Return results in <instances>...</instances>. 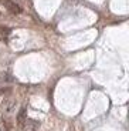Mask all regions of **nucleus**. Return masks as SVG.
Segmentation results:
<instances>
[{
  "label": "nucleus",
  "mask_w": 129,
  "mask_h": 131,
  "mask_svg": "<svg viewBox=\"0 0 129 131\" xmlns=\"http://www.w3.org/2000/svg\"><path fill=\"white\" fill-rule=\"evenodd\" d=\"M17 101L14 98H4L3 103H2V113L3 115H11L16 110Z\"/></svg>",
  "instance_id": "f257e3e1"
},
{
  "label": "nucleus",
  "mask_w": 129,
  "mask_h": 131,
  "mask_svg": "<svg viewBox=\"0 0 129 131\" xmlns=\"http://www.w3.org/2000/svg\"><path fill=\"white\" fill-rule=\"evenodd\" d=\"M0 3L3 4L10 13H13V14H20L23 12V9L14 2V0H0Z\"/></svg>",
  "instance_id": "f03ea898"
},
{
  "label": "nucleus",
  "mask_w": 129,
  "mask_h": 131,
  "mask_svg": "<svg viewBox=\"0 0 129 131\" xmlns=\"http://www.w3.org/2000/svg\"><path fill=\"white\" fill-rule=\"evenodd\" d=\"M38 127H40V123L38 121L27 118L26 121H24V124H23L20 128H21L23 131H38Z\"/></svg>",
  "instance_id": "7ed1b4c3"
},
{
  "label": "nucleus",
  "mask_w": 129,
  "mask_h": 131,
  "mask_svg": "<svg viewBox=\"0 0 129 131\" xmlns=\"http://www.w3.org/2000/svg\"><path fill=\"white\" fill-rule=\"evenodd\" d=\"M26 120H27V108L26 107H21V110H20L19 114H17V124L21 127Z\"/></svg>",
  "instance_id": "20e7f679"
},
{
  "label": "nucleus",
  "mask_w": 129,
  "mask_h": 131,
  "mask_svg": "<svg viewBox=\"0 0 129 131\" xmlns=\"http://www.w3.org/2000/svg\"><path fill=\"white\" fill-rule=\"evenodd\" d=\"M10 29L9 27H4V26H0V34H9Z\"/></svg>",
  "instance_id": "39448f33"
},
{
  "label": "nucleus",
  "mask_w": 129,
  "mask_h": 131,
  "mask_svg": "<svg viewBox=\"0 0 129 131\" xmlns=\"http://www.w3.org/2000/svg\"><path fill=\"white\" fill-rule=\"evenodd\" d=\"M0 19H3V13L2 12H0Z\"/></svg>",
  "instance_id": "423d86ee"
}]
</instances>
